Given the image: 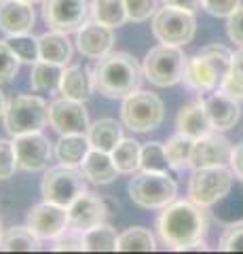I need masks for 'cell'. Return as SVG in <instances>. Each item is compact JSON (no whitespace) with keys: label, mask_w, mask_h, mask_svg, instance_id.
Instances as JSON below:
<instances>
[{"label":"cell","mask_w":243,"mask_h":254,"mask_svg":"<svg viewBox=\"0 0 243 254\" xmlns=\"http://www.w3.org/2000/svg\"><path fill=\"white\" fill-rule=\"evenodd\" d=\"M2 252H36L41 250V240L30 231V227H11L2 233L0 240Z\"/></svg>","instance_id":"83f0119b"},{"label":"cell","mask_w":243,"mask_h":254,"mask_svg":"<svg viewBox=\"0 0 243 254\" xmlns=\"http://www.w3.org/2000/svg\"><path fill=\"white\" fill-rule=\"evenodd\" d=\"M81 170L85 174V178L93 185H110L119 176V170L114 165V159L110 153H104V150L91 148L89 155L85 157V161L81 163Z\"/></svg>","instance_id":"44dd1931"},{"label":"cell","mask_w":243,"mask_h":254,"mask_svg":"<svg viewBox=\"0 0 243 254\" xmlns=\"http://www.w3.org/2000/svg\"><path fill=\"white\" fill-rule=\"evenodd\" d=\"M233 53L224 45H207L186 60L182 81L188 89L199 93H211L220 89V85L231 72Z\"/></svg>","instance_id":"3957f363"},{"label":"cell","mask_w":243,"mask_h":254,"mask_svg":"<svg viewBox=\"0 0 243 254\" xmlns=\"http://www.w3.org/2000/svg\"><path fill=\"white\" fill-rule=\"evenodd\" d=\"M19 58L11 51L6 41H0V85L9 83L19 72Z\"/></svg>","instance_id":"e575fe53"},{"label":"cell","mask_w":243,"mask_h":254,"mask_svg":"<svg viewBox=\"0 0 243 254\" xmlns=\"http://www.w3.org/2000/svg\"><path fill=\"white\" fill-rule=\"evenodd\" d=\"M186 58L176 45H156L144 58V76L156 87H171L182 81Z\"/></svg>","instance_id":"ba28073f"},{"label":"cell","mask_w":243,"mask_h":254,"mask_svg":"<svg viewBox=\"0 0 243 254\" xmlns=\"http://www.w3.org/2000/svg\"><path fill=\"white\" fill-rule=\"evenodd\" d=\"M165 119V106L156 93L150 91H133L123 98L121 104V121L131 131L146 133L156 129Z\"/></svg>","instance_id":"5b68a950"},{"label":"cell","mask_w":243,"mask_h":254,"mask_svg":"<svg viewBox=\"0 0 243 254\" xmlns=\"http://www.w3.org/2000/svg\"><path fill=\"white\" fill-rule=\"evenodd\" d=\"M226 34H229L233 43L243 47V6H239L226 21Z\"/></svg>","instance_id":"60d3db41"},{"label":"cell","mask_w":243,"mask_h":254,"mask_svg":"<svg viewBox=\"0 0 243 254\" xmlns=\"http://www.w3.org/2000/svg\"><path fill=\"white\" fill-rule=\"evenodd\" d=\"M15 170H19L17 165V153H15V144L11 140L0 138V180L11 178Z\"/></svg>","instance_id":"74e56055"},{"label":"cell","mask_w":243,"mask_h":254,"mask_svg":"<svg viewBox=\"0 0 243 254\" xmlns=\"http://www.w3.org/2000/svg\"><path fill=\"white\" fill-rule=\"evenodd\" d=\"M220 91H224L226 95H231V98H235L237 102H243V83L239 81V78H235L231 72H229V76H226L224 81H222Z\"/></svg>","instance_id":"b9f144b4"},{"label":"cell","mask_w":243,"mask_h":254,"mask_svg":"<svg viewBox=\"0 0 243 254\" xmlns=\"http://www.w3.org/2000/svg\"><path fill=\"white\" fill-rule=\"evenodd\" d=\"M49 123L59 136L89 131V113L83 102L61 98L49 106Z\"/></svg>","instance_id":"7c38bea8"},{"label":"cell","mask_w":243,"mask_h":254,"mask_svg":"<svg viewBox=\"0 0 243 254\" xmlns=\"http://www.w3.org/2000/svg\"><path fill=\"white\" fill-rule=\"evenodd\" d=\"M49 123V104L38 95H17L9 102L4 113V129L11 136L41 131Z\"/></svg>","instance_id":"9c48e42d"},{"label":"cell","mask_w":243,"mask_h":254,"mask_svg":"<svg viewBox=\"0 0 243 254\" xmlns=\"http://www.w3.org/2000/svg\"><path fill=\"white\" fill-rule=\"evenodd\" d=\"M61 74H64V66L38 60L36 64H32L30 85H32L34 91H59Z\"/></svg>","instance_id":"484cf974"},{"label":"cell","mask_w":243,"mask_h":254,"mask_svg":"<svg viewBox=\"0 0 243 254\" xmlns=\"http://www.w3.org/2000/svg\"><path fill=\"white\" fill-rule=\"evenodd\" d=\"M231 153H233L231 142L214 129L205 133V136H201L199 140H194L191 168L201 170V168H216V165H229Z\"/></svg>","instance_id":"9a60e30c"},{"label":"cell","mask_w":243,"mask_h":254,"mask_svg":"<svg viewBox=\"0 0 243 254\" xmlns=\"http://www.w3.org/2000/svg\"><path fill=\"white\" fill-rule=\"evenodd\" d=\"M110 155L114 159L116 170H119L121 174H136L140 170L142 146H140V142L131 140V138H123Z\"/></svg>","instance_id":"1f68e13d"},{"label":"cell","mask_w":243,"mask_h":254,"mask_svg":"<svg viewBox=\"0 0 243 254\" xmlns=\"http://www.w3.org/2000/svg\"><path fill=\"white\" fill-rule=\"evenodd\" d=\"M231 170L235 174V178H239L243 182V142H239L237 146L233 148V153H231Z\"/></svg>","instance_id":"7bdbcfd3"},{"label":"cell","mask_w":243,"mask_h":254,"mask_svg":"<svg viewBox=\"0 0 243 254\" xmlns=\"http://www.w3.org/2000/svg\"><path fill=\"white\" fill-rule=\"evenodd\" d=\"M218 248L222 252H243V220L231 222V225L224 229Z\"/></svg>","instance_id":"8d00e7d4"},{"label":"cell","mask_w":243,"mask_h":254,"mask_svg":"<svg viewBox=\"0 0 243 254\" xmlns=\"http://www.w3.org/2000/svg\"><path fill=\"white\" fill-rule=\"evenodd\" d=\"M2 233H4L2 231V220H0V240H2Z\"/></svg>","instance_id":"c3c4849f"},{"label":"cell","mask_w":243,"mask_h":254,"mask_svg":"<svg viewBox=\"0 0 243 254\" xmlns=\"http://www.w3.org/2000/svg\"><path fill=\"white\" fill-rule=\"evenodd\" d=\"M231 74L235 78H239V81L243 83V47L239 51L233 53V66H231Z\"/></svg>","instance_id":"f6af8a7d"},{"label":"cell","mask_w":243,"mask_h":254,"mask_svg":"<svg viewBox=\"0 0 243 254\" xmlns=\"http://www.w3.org/2000/svg\"><path fill=\"white\" fill-rule=\"evenodd\" d=\"M140 170L169 174L171 165L165 155V144H161V142H146L142 146V157H140Z\"/></svg>","instance_id":"836d02e7"},{"label":"cell","mask_w":243,"mask_h":254,"mask_svg":"<svg viewBox=\"0 0 243 254\" xmlns=\"http://www.w3.org/2000/svg\"><path fill=\"white\" fill-rule=\"evenodd\" d=\"M129 199L144 210H163L171 201H176L178 185L171 174L163 172H146L133 174L129 180Z\"/></svg>","instance_id":"277c9868"},{"label":"cell","mask_w":243,"mask_h":254,"mask_svg":"<svg viewBox=\"0 0 243 254\" xmlns=\"http://www.w3.org/2000/svg\"><path fill=\"white\" fill-rule=\"evenodd\" d=\"M233 180L235 174L226 165L193 170V176L188 180V197L201 208H211L226 199L233 189Z\"/></svg>","instance_id":"8992f818"},{"label":"cell","mask_w":243,"mask_h":254,"mask_svg":"<svg viewBox=\"0 0 243 254\" xmlns=\"http://www.w3.org/2000/svg\"><path fill=\"white\" fill-rule=\"evenodd\" d=\"M114 47V32L112 28L104 26L96 19H87L76 30V49L81 55L89 60L104 58Z\"/></svg>","instance_id":"2e32d148"},{"label":"cell","mask_w":243,"mask_h":254,"mask_svg":"<svg viewBox=\"0 0 243 254\" xmlns=\"http://www.w3.org/2000/svg\"><path fill=\"white\" fill-rule=\"evenodd\" d=\"M0 2H2V0H0Z\"/></svg>","instance_id":"681fc988"},{"label":"cell","mask_w":243,"mask_h":254,"mask_svg":"<svg viewBox=\"0 0 243 254\" xmlns=\"http://www.w3.org/2000/svg\"><path fill=\"white\" fill-rule=\"evenodd\" d=\"M156 231L161 242L171 250H186L188 246L203 242L207 231L205 208L194 201H171L156 218Z\"/></svg>","instance_id":"6da1fadb"},{"label":"cell","mask_w":243,"mask_h":254,"mask_svg":"<svg viewBox=\"0 0 243 254\" xmlns=\"http://www.w3.org/2000/svg\"><path fill=\"white\" fill-rule=\"evenodd\" d=\"M93 89L110 100H123L140 89L142 72L138 60L125 51H110L89 68Z\"/></svg>","instance_id":"7a4b0ae2"},{"label":"cell","mask_w":243,"mask_h":254,"mask_svg":"<svg viewBox=\"0 0 243 254\" xmlns=\"http://www.w3.org/2000/svg\"><path fill=\"white\" fill-rule=\"evenodd\" d=\"M23 2H30V4H36V2H43V0H23Z\"/></svg>","instance_id":"7dc6e473"},{"label":"cell","mask_w":243,"mask_h":254,"mask_svg":"<svg viewBox=\"0 0 243 254\" xmlns=\"http://www.w3.org/2000/svg\"><path fill=\"white\" fill-rule=\"evenodd\" d=\"M89 0H43V19L51 30L76 32L89 19Z\"/></svg>","instance_id":"8fae6325"},{"label":"cell","mask_w":243,"mask_h":254,"mask_svg":"<svg viewBox=\"0 0 243 254\" xmlns=\"http://www.w3.org/2000/svg\"><path fill=\"white\" fill-rule=\"evenodd\" d=\"M152 34L159 43L184 47L197 34V19L193 11L165 4L152 17Z\"/></svg>","instance_id":"30bf717a"},{"label":"cell","mask_w":243,"mask_h":254,"mask_svg":"<svg viewBox=\"0 0 243 254\" xmlns=\"http://www.w3.org/2000/svg\"><path fill=\"white\" fill-rule=\"evenodd\" d=\"M6 106H9V104H6V100H4V93L0 91V117H4V113H6Z\"/></svg>","instance_id":"bcb514c9"},{"label":"cell","mask_w":243,"mask_h":254,"mask_svg":"<svg viewBox=\"0 0 243 254\" xmlns=\"http://www.w3.org/2000/svg\"><path fill=\"white\" fill-rule=\"evenodd\" d=\"M176 127L180 133H184V136L193 140H199L201 136L209 133L214 127H211L205 102L194 100V102H188L186 106H182V110L178 113V119H176Z\"/></svg>","instance_id":"ffe728a7"},{"label":"cell","mask_w":243,"mask_h":254,"mask_svg":"<svg viewBox=\"0 0 243 254\" xmlns=\"http://www.w3.org/2000/svg\"><path fill=\"white\" fill-rule=\"evenodd\" d=\"M15 153H17V165L23 172H41L49 165L53 155L51 142L43 131H30L15 136L13 140Z\"/></svg>","instance_id":"4fadbf2b"},{"label":"cell","mask_w":243,"mask_h":254,"mask_svg":"<svg viewBox=\"0 0 243 254\" xmlns=\"http://www.w3.org/2000/svg\"><path fill=\"white\" fill-rule=\"evenodd\" d=\"M203 102H205L211 127H214L216 131H226L239 123V119H241L239 102L231 98V95H226L224 91H220V89L211 91Z\"/></svg>","instance_id":"d6986e66"},{"label":"cell","mask_w":243,"mask_h":254,"mask_svg":"<svg viewBox=\"0 0 243 254\" xmlns=\"http://www.w3.org/2000/svg\"><path fill=\"white\" fill-rule=\"evenodd\" d=\"M91 19L104 23L108 28H121L129 21L125 0H93L91 2Z\"/></svg>","instance_id":"4316f807"},{"label":"cell","mask_w":243,"mask_h":254,"mask_svg":"<svg viewBox=\"0 0 243 254\" xmlns=\"http://www.w3.org/2000/svg\"><path fill=\"white\" fill-rule=\"evenodd\" d=\"M89 150H91V142L87 138V133H70V136L59 138L53 153H55L59 163L78 168L85 161V157L89 155Z\"/></svg>","instance_id":"d4e9b609"},{"label":"cell","mask_w":243,"mask_h":254,"mask_svg":"<svg viewBox=\"0 0 243 254\" xmlns=\"http://www.w3.org/2000/svg\"><path fill=\"white\" fill-rule=\"evenodd\" d=\"M53 250L55 252H83L85 250V244H83V231L78 229L68 227L64 233H59L55 240H53Z\"/></svg>","instance_id":"f35d334b"},{"label":"cell","mask_w":243,"mask_h":254,"mask_svg":"<svg viewBox=\"0 0 243 254\" xmlns=\"http://www.w3.org/2000/svg\"><path fill=\"white\" fill-rule=\"evenodd\" d=\"M93 91H96V89H93V81H91L89 68H81V66H68V68H64L61 83H59V93L64 95V98L85 102V100L91 98Z\"/></svg>","instance_id":"7402d4cb"},{"label":"cell","mask_w":243,"mask_h":254,"mask_svg":"<svg viewBox=\"0 0 243 254\" xmlns=\"http://www.w3.org/2000/svg\"><path fill=\"white\" fill-rule=\"evenodd\" d=\"M239 6H241V0H203V9L209 15H214V17L229 19Z\"/></svg>","instance_id":"ab89813d"},{"label":"cell","mask_w":243,"mask_h":254,"mask_svg":"<svg viewBox=\"0 0 243 254\" xmlns=\"http://www.w3.org/2000/svg\"><path fill=\"white\" fill-rule=\"evenodd\" d=\"M38 45H41V60L45 62H51L66 68L70 60H72L74 49L66 32H57V30L47 32V34L38 36Z\"/></svg>","instance_id":"603a6c76"},{"label":"cell","mask_w":243,"mask_h":254,"mask_svg":"<svg viewBox=\"0 0 243 254\" xmlns=\"http://www.w3.org/2000/svg\"><path fill=\"white\" fill-rule=\"evenodd\" d=\"M6 45L11 47V51L17 55L21 64H36L41 60V45L38 38L28 34H15V36H6Z\"/></svg>","instance_id":"d6a6232c"},{"label":"cell","mask_w":243,"mask_h":254,"mask_svg":"<svg viewBox=\"0 0 243 254\" xmlns=\"http://www.w3.org/2000/svg\"><path fill=\"white\" fill-rule=\"evenodd\" d=\"M36 21L34 9L23 0H2L0 2V32L6 36L28 34Z\"/></svg>","instance_id":"ac0fdd59"},{"label":"cell","mask_w":243,"mask_h":254,"mask_svg":"<svg viewBox=\"0 0 243 254\" xmlns=\"http://www.w3.org/2000/svg\"><path fill=\"white\" fill-rule=\"evenodd\" d=\"M87 138L91 142V148L112 153L116 144L123 140V125L116 119H97L96 123L89 125Z\"/></svg>","instance_id":"cb8c5ba5"},{"label":"cell","mask_w":243,"mask_h":254,"mask_svg":"<svg viewBox=\"0 0 243 254\" xmlns=\"http://www.w3.org/2000/svg\"><path fill=\"white\" fill-rule=\"evenodd\" d=\"M163 4H169V6H178V9H184V11H197L203 6V0H163Z\"/></svg>","instance_id":"ee69618b"},{"label":"cell","mask_w":243,"mask_h":254,"mask_svg":"<svg viewBox=\"0 0 243 254\" xmlns=\"http://www.w3.org/2000/svg\"><path fill=\"white\" fill-rule=\"evenodd\" d=\"M193 146H194V140L184 136V133H180V131L165 142V155H167L171 170L184 172L186 168H191Z\"/></svg>","instance_id":"f1b7e54d"},{"label":"cell","mask_w":243,"mask_h":254,"mask_svg":"<svg viewBox=\"0 0 243 254\" xmlns=\"http://www.w3.org/2000/svg\"><path fill=\"white\" fill-rule=\"evenodd\" d=\"M116 250L119 252H154L156 242L150 229L146 227H129L123 231L116 242Z\"/></svg>","instance_id":"4dcf8cb0"},{"label":"cell","mask_w":243,"mask_h":254,"mask_svg":"<svg viewBox=\"0 0 243 254\" xmlns=\"http://www.w3.org/2000/svg\"><path fill=\"white\" fill-rule=\"evenodd\" d=\"M108 216L106 201L96 193H85L68 208V227L78 229V231H87V229L104 222Z\"/></svg>","instance_id":"e0dca14e"},{"label":"cell","mask_w":243,"mask_h":254,"mask_svg":"<svg viewBox=\"0 0 243 254\" xmlns=\"http://www.w3.org/2000/svg\"><path fill=\"white\" fill-rule=\"evenodd\" d=\"M125 9H127V17L133 23H142L154 17L156 9V0H125Z\"/></svg>","instance_id":"d590c367"},{"label":"cell","mask_w":243,"mask_h":254,"mask_svg":"<svg viewBox=\"0 0 243 254\" xmlns=\"http://www.w3.org/2000/svg\"><path fill=\"white\" fill-rule=\"evenodd\" d=\"M116 242H119V235L106 222H99L83 231V244L87 252H116Z\"/></svg>","instance_id":"f546056e"},{"label":"cell","mask_w":243,"mask_h":254,"mask_svg":"<svg viewBox=\"0 0 243 254\" xmlns=\"http://www.w3.org/2000/svg\"><path fill=\"white\" fill-rule=\"evenodd\" d=\"M85 180L87 178H85L83 170H76L74 165L59 163L55 168H49L41 182L43 199L70 208L87 190V182Z\"/></svg>","instance_id":"52a82bcc"},{"label":"cell","mask_w":243,"mask_h":254,"mask_svg":"<svg viewBox=\"0 0 243 254\" xmlns=\"http://www.w3.org/2000/svg\"><path fill=\"white\" fill-rule=\"evenodd\" d=\"M28 227L38 240H55L68 229V208L51 201L36 203L28 212Z\"/></svg>","instance_id":"5bb4252c"}]
</instances>
